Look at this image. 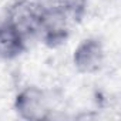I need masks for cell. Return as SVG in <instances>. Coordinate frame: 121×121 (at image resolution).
<instances>
[{
    "mask_svg": "<svg viewBox=\"0 0 121 121\" xmlns=\"http://www.w3.org/2000/svg\"><path fill=\"white\" fill-rule=\"evenodd\" d=\"M10 23L20 34L37 30L39 26L43 24V14L37 9V6L30 3H20L14 7Z\"/></svg>",
    "mask_w": 121,
    "mask_h": 121,
    "instance_id": "1",
    "label": "cell"
},
{
    "mask_svg": "<svg viewBox=\"0 0 121 121\" xmlns=\"http://www.w3.org/2000/svg\"><path fill=\"white\" fill-rule=\"evenodd\" d=\"M20 33L12 26H0V56L10 57L20 51Z\"/></svg>",
    "mask_w": 121,
    "mask_h": 121,
    "instance_id": "2",
    "label": "cell"
}]
</instances>
